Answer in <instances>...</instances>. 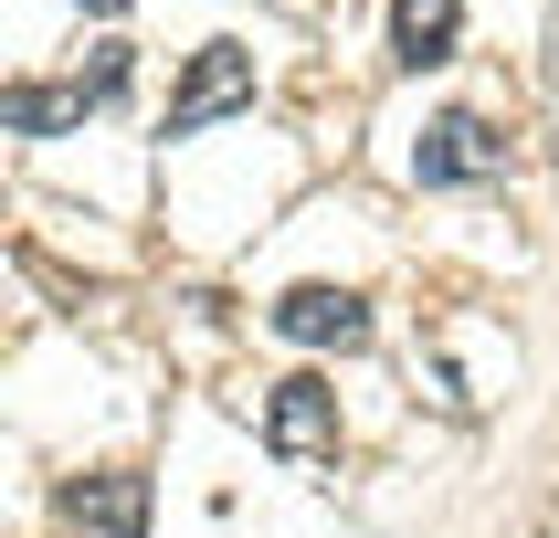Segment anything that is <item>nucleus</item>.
<instances>
[{
	"label": "nucleus",
	"mask_w": 559,
	"mask_h": 538,
	"mask_svg": "<svg viewBox=\"0 0 559 538\" xmlns=\"http://www.w3.org/2000/svg\"><path fill=\"white\" fill-rule=\"evenodd\" d=\"M454 43H465V0H391V63L433 74L454 63Z\"/></svg>",
	"instance_id": "obj_7"
},
{
	"label": "nucleus",
	"mask_w": 559,
	"mask_h": 538,
	"mask_svg": "<svg viewBox=\"0 0 559 538\" xmlns=\"http://www.w3.org/2000/svg\"><path fill=\"white\" fill-rule=\"evenodd\" d=\"M275 338H296V348H370V296H348V285H285L275 296Z\"/></svg>",
	"instance_id": "obj_5"
},
{
	"label": "nucleus",
	"mask_w": 559,
	"mask_h": 538,
	"mask_svg": "<svg viewBox=\"0 0 559 538\" xmlns=\"http://www.w3.org/2000/svg\"><path fill=\"white\" fill-rule=\"evenodd\" d=\"M117 85H127V43H106L74 85H11L0 95V127H11V138H63V127H85Z\"/></svg>",
	"instance_id": "obj_2"
},
{
	"label": "nucleus",
	"mask_w": 559,
	"mask_h": 538,
	"mask_svg": "<svg viewBox=\"0 0 559 538\" xmlns=\"http://www.w3.org/2000/svg\"><path fill=\"white\" fill-rule=\"evenodd\" d=\"M63 517L95 538H148V475H85V486H63Z\"/></svg>",
	"instance_id": "obj_6"
},
{
	"label": "nucleus",
	"mask_w": 559,
	"mask_h": 538,
	"mask_svg": "<svg viewBox=\"0 0 559 538\" xmlns=\"http://www.w3.org/2000/svg\"><path fill=\"white\" fill-rule=\"evenodd\" d=\"M264 443H275L285 465H338V391L317 370L275 380V402H264Z\"/></svg>",
	"instance_id": "obj_3"
},
{
	"label": "nucleus",
	"mask_w": 559,
	"mask_h": 538,
	"mask_svg": "<svg viewBox=\"0 0 559 538\" xmlns=\"http://www.w3.org/2000/svg\"><path fill=\"white\" fill-rule=\"evenodd\" d=\"M507 158H518V138H507L497 117L443 106V117L412 138V180H423V190H486V180H507Z\"/></svg>",
	"instance_id": "obj_1"
},
{
	"label": "nucleus",
	"mask_w": 559,
	"mask_h": 538,
	"mask_svg": "<svg viewBox=\"0 0 559 538\" xmlns=\"http://www.w3.org/2000/svg\"><path fill=\"white\" fill-rule=\"evenodd\" d=\"M233 106H253V53L243 43H201L180 95H169V138H201V127H222Z\"/></svg>",
	"instance_id": "obj_4"
},
{
	"label": "nucleus",
	"mask_w": 559,
	"mask_h": 538,
	"mask_svg": "<svg viewBox=\"0 0 559 538\" xmlns=\"http://www.w3.org/2000/svg\"><path fill=\"white\" fill-rule=\"evenodd\" d=\"M85 11H106V22H117V11H127V0H85Z\"/></svg>",
	"instance_id": "obj_8"
}]
</instances>
